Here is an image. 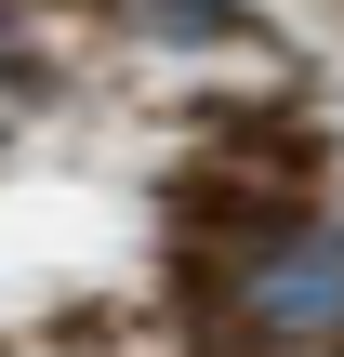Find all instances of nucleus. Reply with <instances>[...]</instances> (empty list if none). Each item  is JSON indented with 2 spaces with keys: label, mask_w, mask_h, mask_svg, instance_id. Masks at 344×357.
I'll return each instance as SVG.
<instances>
[{
  "label": "nucleus",
  "mask_w": 344,
  "mask_h": 357,
  "mask_svg": "<svg viewBox=\"0 0 344 357\" xmlns=\"http://www.w3.org/2000/svg\"><path fill=\"white\" fill-rule=\"evenodd\" d=\"M199 318L252 357H344V199H252L199 225Z\"/></svg>",
  "instance_id": "nucleus-1"
},
{
  "label": "nucleus",
  "mask_w": 344,
  "mask_h": 357,
  "mask_svg": "<svg viewBox=\"0 0 344 357\" xmlns=\"http://www.w3.org/2000/svg\"><path fill=\"white\" fill-rule=\"evenodd\" d=\"M119 26H146V40H225L239 0H119Z\"/></svg>",
  "instance_id": "nucleus-2"
}]
</instances>
